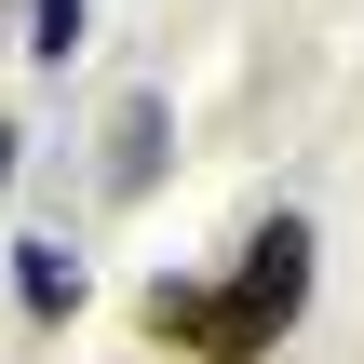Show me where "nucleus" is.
I'll list each match as a JSON object with an SVG mask.
<instances>
[{
    "label": "nucleus",
    "mask_w": 364,
    "mask_h": 364,
    "mask_svg": "<svg viewBox=\"0 0 364 364\" xmlns=\"http://www.w3.org/2000/svg\"><path fill=\"white\" fill-rule=\"evenodd\" d=\"M311 311V216H270L243 243L230 284H149V351H203V364H270Z\"/></svg>",
    "instance_id": "f257e3e1"
},
{
    "label": "nucleus",
    "mask_w": 364,
    "mask_h": 364,
    "mask_svg": "<svg viewBox=\"0 0 364 364\" xmlns=\"http://www.w3.org/2000/svg\"><path fill=\"white\" fill-rule=\"evenodd\" d=\"M27 54H41V68L81 54V0H27Z\"/></svg>",
    "instance_id": "20e7f679"
},
{
    "label": "nucleus",
    "mask_w": 364,
    "mask_h": 364,
    "mask_svg": "<svg viewBox=\"0 0 364 364\" xmlns=\"http://www.w3.org/2000/svg\"><path fill=\"white\" fill-rule=\"evenodd\" d=\"M162 176V95H122L108 108V203H135Z\"/></svg>",
    "instance_id": "f03ea898"
},
{
    "label": "nucleus",
    "mask_w": 364,
    "mask_h": 364,
    "mask_svg": "<svg viewBox=\"0 0 364 364\" xmlns=\"http://www.w3.org/2000/svg\"><path fill=\"white\" fill-rule=\"evenodd\" d=\"M14 297H27L41 324H68V311H81V243H54V230H27V243H14Z\"/></svg>",
    "instance_id": "7ed1b4c3"
}]
</instances>
